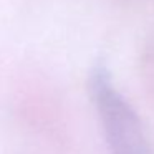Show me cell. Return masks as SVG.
<instances>
[{"label":"cell","mask_w":154,"mask_h":154,"mask_svg":"<svg viewBox=\"0 0 154 154\" xmlns=\"http://www.w3.org/2000/svg\"><path fill=\"white\" fill-rule=\"evenodd\" d=\"M90 93L100 113L111 154H152L139 118L116 91L103 66H96L91 71Z\"/></svg>","instance_id":"1"}]
</instances>
